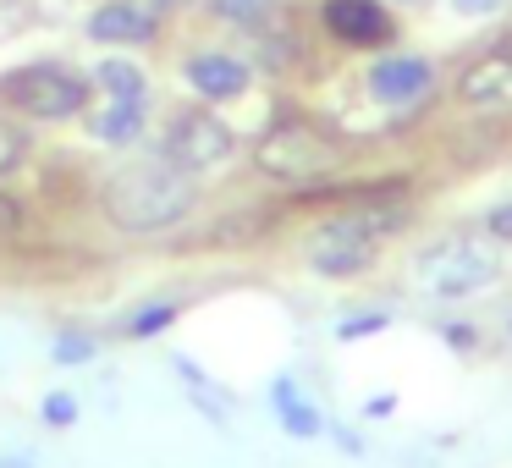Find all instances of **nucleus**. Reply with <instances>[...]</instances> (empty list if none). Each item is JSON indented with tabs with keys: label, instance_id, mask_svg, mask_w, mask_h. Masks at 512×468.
I'll use <instances>...</instances> for the list:
<instances>
[{
	"label": "nucleus",
	"instance_id": "nucleus-1",
	"mask_svg": "<svg viewBox=\"0 0 512 468\" xmlns=\"http://www.w3.org/2000/svg\"><path fill=\"white\" fill-rule=\"evenodd\" d=\"M193 210V171H182L177 160H144V166H127L105 182V215H111L122 232L144 237V232H166L182 215Z\"/></svg>",
	"mask_w": 512,
	"mask_h": 468
},
{
	"label": "nucleus",
	"instance_id": "nucleus-2",
	"mask_svg": "<svg viewBox=\"0 0 512 468\" xmlns=\"http://www.w3.org/2000/svg\"><path fill=\"white\" fill-rule=\"evenodd\" d=\"M402 221H408L402 204H386V193H364V204L342 210L309 237V265L320 276H358V270L375 265L380 237H391Z\"/></svg>",
	"mask_w": 512,
	"mask_h": 468
},
{
	"label": "nucleus",
	"instance_id": "nucleus-3",
	"mask_svg": "<svg viewBox=\"0 0 512 468\" xmlns=\"http://www.w3.org/2000/svg\"><path fill=\"white\" fill-rule=\"evenodd\" d=\"M347 160V144L309 116H281L254 144V166L276 182H320Z\"/></svg>",
	"mask_w": 512,
	"mask_h": 468
},
{
	"label": "nucleus",
	"instance_id": "nucleus-4",
	"mask_svg": "<svg viewBox=\"0 0 512 468\" xmlns=\"http://www.w3.org/2000/svg\"><path fill=\"white\" fill-rule=\"evenodd\" d=\"M501 276V259L490 243L474 237H446V243L424 248L419 254V287L435 298H468V292H485Z\"/></svg>",
	"mask_w": 512,
	"mask_h": 468
},
{
	"label": "nucleus",
	"instance_id": "nucleus-5",
	"mask_svg": "<svg viewBox=\"0 0 512 468\" xmlns=\"http://www.w3.org/2000/svg\"><path fill=\"white\" fill-rule=\"evenodd\" d=\"M0 94L17 105V111L39 116V122H67V116L89 111V83L78 72L56 67V61H34V67H17L0 78Z\"/></svg>",
	"mask_w": 512,
	"mask_h": 468
},
{
	"label": "nucleus",
	"instance_id": "nucleus-6",
	"mask_svg": "<svg viewBox=\"0 0 512 468\" xmlns=\"http://www.w3.org/2000/svg\"><path fill=\"white\" fill-rule=\"evenodd\" d=\"M232 127L210 111H177L166 127V160H177L182 171H210L232 155Z\"/></svg>",
	"mask_w": 512,
	"mask_h": 468
},
{
	"label": "nucleus",
	"instance_id": "nucleus-7",
	"mask_svg": "<svg viewBox=\"0 0 512 468\" xmlns=\"http://www.w3.org/2000/svg\"><path fill=\"white\" fill-rule=\"evenodd\" d=\"M430 89H435V72H430V61H419V56H386L369 72V94H375L380 105H419Z\"/></svg>",
	"mask_w": 512,
	"mask_h": 468
},
{
	"label": "nucleus",
	"instance_id": "nucleus-8",
	"mask_svg": "<svg viewBox=\"0 0 512 468\" xmlns=\"http://www.w3.org/2000/svg\"><path fill=\"white\" fill-rule=\"evenodd\" d=\"M325 28L342 45H386L397 23L380 0H325Z\"/></svg>",
	"mask_w": 512,
	"mask_h": 468
},
{
	"label": "nucleus",
	"instance_id": "nucleus-9",
	"mask_svg": "<svg viewBox=\"0 0 512 468\" xmlns=\"http://www.w3.org/2000/svg\"><path fill=\"white\" fill-rule=\"evenodd\" d=\"M457 100L463 105H512V50H490L457 78Z\"/></svg>",
	"mask_w": 512,
	"mask_h": 468
},
{
	"label": "nucleus",
	"instance_id": "nucleus-10",
	"mask_svg": "<svg viewBox=\"0 0 512 468\" xmlns=\"http://www.w3.org/2000/svg\"><path fill=\"white\" fill-rule=\"evenodd\" d=\"M89 39H100V45H149L155 39V12L111 0V6H100L89 17Z\"/></svg>",
	"mask_w": 512,
	"mask_h": 468
},
{
	"label": "nucleus",
	"instance_id": "nucleus-11",
	"mask_svg": "<svg viewBox=\"0 0 512 468\" xmlns=\"http://www.w3.org/2000/svg\"><path fill=\"white\" fill-rule=\"evenodd\" d=\"M188 83L204 94V100H237L248 89V67L237 56H221V50H204V56L188 61Z\"/></svg>",
	"mask_w": 512,
	"mask_h": 468
},
{
	"label": "nucleus",
	"instance_id": "nucleus-12",
	"mask_svg": "<svg viewBox=\"0 0 512 468\" xmlns=\"http://www.w3.org/2000/svg\"><path fill=\"white\" fill-rule=\"evenodd\" d=\"M144 111L149 100H116V94H100V111L89 116V133L100 144H133L144 133Z\"/></svg>",
	"mask_w": 512,
	"mask_h": 468
},
{
	"label": "nucleus",
	"instance_id": "nucleus-13",
	"mask_svg": "<svg viewBox=\"0 0 512 468\" xmlns=\"http://www.w3.org/2000/svg\"><path fill=\"white\" fill-rule=\"evenodd\" d=\"M94 83H100V94H116V100H149V83L133 61H105L94 72Z\"/></svg>",
	"mask_w": 512,
	"mask_h": 468
},
{
	"label": "nucleus",
	"instance_id": "nucleus-14",
	"mask_svg": "<svg viewBox=\"0 0 512 468\" xmlns=\"http://www.w3.org/2000/svg\"><path fill=\"white\" fill-rule=\"evenodd\" d=\"M276 413H281V424H287L292 435H320V413H314L309 402L287 386V380L276 386Z\"/></svg>",
	"mask_w": 512,
	"mask_h": 468
},
{
	"label": "nucleus",
	"instance_id": "nucleus-15",
	"mask_svg": "<svg viewBox=\"0 0 512 468\" xmlns=\"http://www.w3.org/2000/svg\"><path fill=\"white\" fill-rule=\"evenodd\" d=\"M265 12H270V0H215V17H226V23H243V28L265 23Z\"/></svg>",
	"mask_w": 512,
	"mask_h": 468
},
{
	"label": "nucleus",
	"instance_id": "nucleus-16",
	"mask_svg": "<svg viewBox=\"0 0 512 468\" xmlns=\"http://www.w3.org/2000/svg\"><path fill=\"white\" fill-rule=\"evenodd\" d=\"M171 320H177V303H149V309H138L133 320H127V331H133V336H155V331H166Z\"/></svg>",
	"mask_w": 512,
	"mask_h": 468
},
{
	"label": "nucleus",
	"instance_id": "nucleus-17",
	"mask_svg": "<svg viewBox=\"0 0 512 468\" xmlns=\"http://www.w3.org/2000/svg\"><path fill=\"white\" fill-rule=\"evenodd\" d=\"M23 155H28V138L0 122V177H12V171L23 166Z\"/></svg>",
	"mask_w": 512,
	"mask_h": 468
},
{
	"label": "nucleus",
	"instance_id": "nucleus-18",
	"mask_svg": "<svg viewBox=\"0 0 512 468\" xmlns=\"http://www.w3.org/2000/svg\"><path fill=\"white\" fill-rule=\"evenodd\" d=\"M485 232L496 237V243H512V199H507V204H496V210L485 215Z\"/></svg>",
	"mask_w": 512,
	"mask_h": 468
},
{
	"label": "nucleus",
	"instance_id": "nucleus-19",
	"mask_svg": "<svg viewBox=\"0 0 512 468\" xmlns=\"http://www.w3.org/2000/svg\"><path fill=\"white\" fill-rule=\"evenodd\" d=\"M23 204L12 199V193H0V237H12V232H23Z\"/></svg>",
	"mask_w": 512,
	"mask_h": 468
},
{
	"label": "nucleus",
	"instance_id": "nucleus-20",
	"mask_svg": "<svg viewBox=\"0 0 512 468\" xmlns=\"http://www.w3.org/2000/svg\"><path fill=\"white\" fill-rule=\"evenodd\" d=\"M78 419V402L67 397V391H56V397L45 402V424H72Z\"/></svg>",
	"mask_w": 512,
	"mask_h": 468
},
{
	"label": "nucleus",
	"instance_id": "nucleus-21",
	"mask_svg": "<svg viewBox=\"0 0 512 468\" xmlns=\"http://www.w3.org/2000/svg\"><path fill=\"white\" fill-rule=\"evenodd\" d=\"M56 358H61V364H83V358H89V342H83V336H61Z\"/></svg>",
	"mask_w": 512,
	"mask_h": 468
},
{
	"label": "nucleus",
	"instance_id": "nucleus-22",
	"mask_svg": "<svg viewBox=\"0 0 512 468\" xmlns=\"http://www.w3.org/2000/svg\"><path fill=\"white\" fill-rule=\"evenodd\" d=\"M452 6H457L463 17H490V12L501 6V0H452Z\"/></svg>",
	"mask_w": 512,
	"mask_h": 468
},
{
	"label": "nucleus",
	"instance_id": "nucleus-23",
	"mask_svg": "<svg viewBox=\"0 0 512 468\" xmlns=\"http://www.w3.org/2000/svg\"><path fill=\"white\" fill-rule=\"evenodd\" d=\"M380 325H386V314H364V320L342 325V336H369V331H380Z\"/></svg>",
	"mask_w": 512,
	"mask_h": 468
},
{
	"label": "nucleus",
	"instance_id": "nucleus-24",
	"mask_svg": "<svg viewBox=\"0 0 512 468\" xmlns=\"http://www.w3.org/2000/svg\"><path fill=\"white\" fill-rule=\"evenodd\" d=\"M160 6H177V0H160Z\"/></svg>",
	"mask_w": 512,
	"mask_h": 468
}]
</instances>
